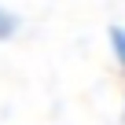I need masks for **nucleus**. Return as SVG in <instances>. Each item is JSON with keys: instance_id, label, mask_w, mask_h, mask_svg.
Masks as SVG:
<instances>
[{"instance_id": "nucleus-1", "label": "nucleus", "mask_w": 125, "mask_h": 125, "mask_svg": "<svg viewBox=\"0 0 125 125\" xmlns=\"http://www.w3.org/2000/svg\"><path fill=\"white\" fill-rule=\"evenodd\" d=\"M15 30H19V15H15V11H8V8H0V41L15 37Z\"/></svg>"}, {"instance_id": "nucleus-2", "label": "nucleus", "mask_w": 125, "mask_h": 125, "mask_svg": "<svg viewBox=\"0 0 125 125\" xmlns=\"http://www.w3.org/2000/svg\"><path fill=\"white\" fill-rule=\"evenodd\" d=\"M110 44H114V55L125 66V26H110Z\"/></svg>"}]
</instances>
